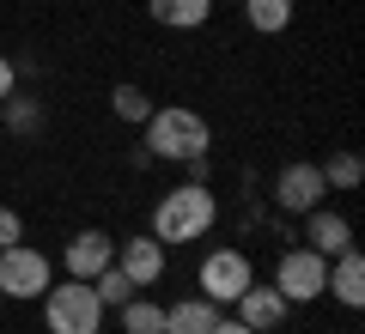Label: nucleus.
I'll return each instance as SVG.
<instances>
[{"label": "nucleus", "mask_w": 365, "mask_h": 334, "mask_svg": "<svg viewBox=\"0 0 365 334\" xmlns=\"http://www.w3.org/2000/svg\"><path fill=\"white\" fill-rule=\"evenodd\" d=\"M207 146H213V128H207V116H195V110H153V116H146V152L153 158H189V165H195V158H207Z\"/></svg>", "instance_id": "1"}, {"label": "nucleus", "mask_w": 365, "mask_h": 334, "mask_svg": "<svg viewBox=\"0 0 365 334\" xmlns=\"http://www.w3.org/2000/svg\"><path fill=\"white\" fill-rule=\"evenodd\" d=\"M213 194L201 189V182H182V189H170L165 201L153 207V237L158 244H195L201 231H213Z\"/></svg>", "instance_id": "2"}, {"label": "nucleus", "mask_w": 365, "mask_h": 334, "mask_svg": "<svg viewBox=\"0 0 365 334\" xmlns=\"http://www.w3.org/2000/svg\"><path fill=\"white\" fill-rule=\"evenodd\" d=\"M43 322H49V334H98V322H104V304H98L91 280L49 286V292H43Z\"/></svg>", "instance_id": "3"}, {"label": "nucleus", "mask_w": 365, "mask_h": 334, "mask_svg": "<svg viewBox=\"0 0 365 334\" xmlns=\"http://www.w3.org/2000/svg\"><path fill=\"white\" fill-rule=\"evenodd\" d=\"M323 286H329V256H317L311 244H304V249H287V256H280L274 292L287 298V304H311V298H323Z\"/></svg>", "instance_id": "4"}, {"label": "nucleus", "mask_w": 365, "mask_h": 334, "mask_svg": "<svg viewBox=\"0 0 365 334\" xmlns=\"http://www.w3.org/2000/svg\"><path fill=\"white\" fill-rule=\"evenodd\" d=\"M250 286H256V268L244 249H213L201 261V298H213V304H237Z\"/></svg>", "instance_id": "5"}, {"label": "nucleus", "mask_w": 365, "mask_h": 334, "mask_svg": "<svg viewBox=\"0 0 365 334\" xmlns=\"http://www.w3.org/2000/svg\"><path fill=\"white\" fill-rule=\"evenodd\" d=\"M0 292H6V298L49 292V256L31 249V244H6V249H0Z\"/></svg>", "instance_id": "6"}, {"label": "nucleus", "mask_w": 365, "mask_h": 334, "mask_svg": "<svg viewBox=\"0 0 365 334\" xmlns=\"http://www.w3.org/2000/svg\"><path fill=\"white\" fill-rule=\"evenodd\" d=\"M329 182L317 165H287L280 177H274V201H280V213H311V207H323Z\"/></svg>", "instance_id": "7"}, {"label": "nucleus", "mask_w": 365, "mask_h": 334, "mask_svg": "<svg viewBox=\"0 0 365 334\" xmlns=\"http://www.w3.org/2000/svg\"><path fill=\"white\" fill-rule=\"evenodd\" d=\"M61 261H67V273H73V280H98V273L116 261V237H110V231H79L73 244H67Z\"/></svg>", "instance_id": "8"}, {"label": "nucleus", "mask_w": 365, "mask_h": 334, "mask_svg": "<svg viewBox=\"0 0 365 334\" xmlns=\"http://www.w3.org/2000/svg\"><path fill=\"white\" fill-rule=\"evenodd\" d=\"M116 268L128 273L134 286H153L158 273H165V244H158L153 231H146V237H128V244L116 249Z\"/></svg>", "instance_id": "9"}, {"label": "nucleus", "mask_w": 365, "mask_h": 334, "mask_svg": "<svg viewBox=\"0 0 365 334\" xmlns=\"http://www.w3.org/2000/svg\"><path fill=\"white\" fill-rule=\"evenodd\" d=\"M287 298L274 292V286H250L244 298H237V322H244V328H256V334H268V328H280V322H287Z\"/></svg>", "instance_id": "10"}, {"label": "nucleus", "mask_w": 365, "mask_h": 334, "mask_svg": "<svg viewBox=\"0 0 365 334\" xmlns=\"http://www.w3.org/2000/svg\"><path fill=\"white\" fill-rule=\"evenodd\" d=\"M323 292H335V304H347V310L365 304V256H359V249H341V256H335Z\"/></svg>", "instance_id": "11"}, {"label": "nucleus", "mask_w": 365, "mask_h": 334, "mask_svg": "<svg viewBox=\"0 0 365 334\" xmlns=\"http://www.w3.org/2000/svg\"><path fill=\"white\" fill-rule=\"evenodd\" d=\"M213 322H220L213 298H182V304L165 310V334H213Z\"/></svg>", "instance_id": "12"}, {"label": "nucleus", "mask_w": 365, "mask_h": 334, "mask_svg": "<svg viewBox=\"0 0 365 334\" xmlns=\"http://www.w3.org/2000/svg\"><path fill=\"white\" fill-rule=\"evenodd\" d=\"M146 13L170 31H201L213 19V0H146Z\"/></svg>", "instance_id": "13"}, {"label": "nucleus", "mask_w": 365, "mask_h": 334, "mask_svg": "<svg viewBox=\"0 0 365 334\" xmlns=\"http://www.w3.org/2000/svg\"><path fill=\"white\" fill-rule=\"evenodd\" d=\"M311 249L317 256H341V249H353V225L341 213H323V207H311Z\"/></svg>", "instance_id": "14"}, {"label": "nucleus", "mask_w": 365, "mask_h": 334, "mask_svg": "<svg viewBox=\"0 0 365 334\" xmlns=\"http://www.w3.org/2000/svg\"><path fill=\"white\" fill-rule=\"evenodd\" d=\"M91 292H98V304H104V310H122V304H128V298H134V292H140V286H134V280H128V273H122V268H116V261H110V268H104V273H98V280H91Z\"/></svg>", "instance_id": "15"}, {"label": "nucleus", "mask_w": 365, "mask_h": 334, "mask_svg": "<svg viewBox=\"0 0 365 334\" xmlns=\"http://www.w3.org/2000/svg\"><path fill=\"white\" fill-rule=\"evenodd\" d=\"M244 19H250L256 31H268V37H274V31L292 25V0H244Z\"/></svg>", "instance_id": "16"}, {"label": "nucleus", "mask_w": 365, "mask_h": 334, "mask_svg": "<svg viewBox=\"0 0 365 334\" xmlns=\"http://www.w3.org/2000/svg\"><path fill=\"white\" fill-rule=\"evenodd\" d=\"M122 328L128 334H165V310H158L153 298H128V304H122Z\"/></svg>", "instance_id": "17"}, {"label": "nucleus", "mask_w": 365, "mask_h": 334, "mask_svg": "<svg viewBox=\"0 0 365 334\" xmlns=\"http://www.w3.org/2000/svg\"><path fill=\"white\" fill-rule=\"evenodd\" d=\"M110 110H116L122 122H146V116H153V98H146L140 85H116V91H110Z\"/></svg>", "instance_id": "18"}, {"label": "nucleus", "mask_w": 365, "mask_h": 334, "mask_svg": "<svg viewBox=\"0 0 365 334\" xmlns=\"http://www.w3.org/2000/svg\"><path fill=\"white\" fill-rule=\"evenodd\" d=\"M323 170V182H335V189H353V182L365 177V165H359V152H335L329 165H317Z\"/></svg>", "instance_id": "19"}, {"label": "nucleus", "mask_w": 365, "mask_h": 334, "mask_svg": "<svg viewBox=\"0 0 365 334\" xmlns=\"http://www.w3.org/2000/svg\"><path fill=\"white\" fill-rule=\"evenodd\" d=\"M19 237H25L19 213H13V207H0V249H6V244H19Z\"/></svg>", "instance_id": "20"}, {"label": "nucleus", "mask_w": 365, "mask_h": 334, "mask_svg": "<svg viewBox=\"0 0 365 334\" xmlns=\"http://www.w3.org/2000/svg\"><path fill=\"white\" fill-rule=\"evenodd\" d=\"M13 79H19V67H13V61H6V55H0V103L13 98Z\"/></svg>", "instance_id": "21"}, {"label": "nucleus", "mask_w": 365, "mask_h": 334, "mask_svg": "<svg viewBox=\"0 0 365 334\" xmlns=\"http://www.w3.org/2000/svg\"><path fill=\"white\" fill-rule=\"evenodd\" d=\"M213 334H256V328H244V322H213Z\"/></svg>", "instance_id": "22"}]
</instances>
